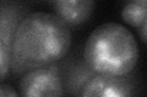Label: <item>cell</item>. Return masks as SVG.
Returning a JSON list of instances; mask_svg holds the SVG:
<instances>
[{"mask_svg": "<svg viewBox=\"0 0 147 97\" xmlns=\"http://www.w3.org/2000/svg\"><path fill=\"white\" fill-rule=\"evenodd\" d=\"M134 85L125 77L94 74L82 86L79 97H134Z\"/></svg>", "mask_w": 147, "mask_h": 97, "instance_id": "277c9868", "label": "cell"}, {"mask_svg": "<svg viewBox=\"0 0 147 97\" xmlns=\"http://www.w3.org/2000/svg\"><path fill=\"white\" fill-rule=\"evenodd\" d=\"M11 62V50L7 48L4 41L0 40V82L6 79L10 73Z\"/></svg>", "mask_w": 147, "mask_h": 97, "instance_id": "9c48e42d", "label": "cell"}, {"mask_svg": "<svg viewBox=\"0 0 147 97\" xmlns=\"http://www.w3.org/2000/svg\"><path fill=\"white\" fill-rule=\"evenodd\" d=\"M139 32H140V39L144 44H146V32H147V21L145 23H142V24L139 27Z\"/></svg>", "mask_w": 147, "mask_h": 97, "instance_id": "8fae6325", "label": "cell"}, {"mask_svg": "<svg viewBox=\"0 0 147 97\" xmlns=\"http://www.w3.org/2000/svg\"><path fill=\"white\" fill-rule=\"evenodd\" d=\"M140 56L134 34L115 22L98 26L87 38L82 58L94 74L126 77L134 71Z\"/></svg>", "mask_w": 147, "mask_h": 97, "instance_id": "7a4b0ae2", "label": "cell"}, {"mask_svg": "<svg viewBox=\"0 0 147 97\" xmlns=\"http://www.w3.org/2000/svg\"><path fill=\"white\" fill-rule=\"evenodd\" d=\"M54 15L69 28L82 26L94 12L93 0H55L50 3Z\"/></svg>", "mask_w": 147, "mask_h": 97, "instance_id": "5b68a950", "label": "cell"}, {"mask_svg": "<svg viewBox=\"0 0 147 97\" xmlns=\"http://www.w3.org/2000/svg\"><path fill=\"white\" fill-rule=\"evenodd\" d=\"M64 66L66 67V71L64 73L60 72L64 90L72 97H79L82 86L86 84L90 78L94 75V73L87 67L84 58L82 61H76L72 64L65 63Z\"/></svg>", "mask_w": 147, "mask_h": 97, "instance_id": "52a82bcc", "label": "cell"}, {"mask_svg": "<svg viewBox=\"0 0 147 97\" xmlns=\"http://www.w3.org/2000/svg\"><path fill=\"white\" fill-rule=\"evenodd\" d=\"M71 30L54 13L30 12L20 23L11 46L10 73L27 72L60 62L71 48Z\"/></svg>", "mask_w": 147, "mask_h": 97, "instance_id": "6da1fadb", "label": "cell"}, {"mask_svg": "<svg viewBox=\"0 0 147 97\" xmlns=\"http://www.w3.org/2000/svg\"><path fill=\"white\" fill-rule=\"evenodd\" d=\"M18 92L20 97H64L65 90L58 62L32 69L22 75Z\"/></svg>", "mask_w": 147, "mask_h": 97, "instance_id": "3957f363", "label": "cell"}, {"mask_svg": "<svg viewBox=\"0 0 147 97\" xmlns=\"http://www.w3.org/2000/svg\"><path fill=\"white\" fill-rule=\"evenodd\" d=\"M28 13L30 9L25 3L0 1V40L10 50L18 26Z\"/></svg>", "mask_w": 147, "mask_h": 97, "instance_id": "8992f818", "label": "cell"}, {"mask_svg": "<svg viewBox=\"0 0 147 97\" xmlns=\"http://www.w3.org/2000/svg\"><path fill=\"white\" fill-rule=\"evenodd\" d=\"M147 16V1L146 0H132L126 3L121 9V18L129 26L139 28L145 23Z\"/></svg>", "mask_w": 147, "mask_h": 97, "instance_id": "ba28073f", "label": "cell"}, {"mask_svg": "<svg viewBox=\"0 0 147 97\" xmlns=\"http://www.w3.org/2000/svg\"><path fill=\"white\" fill-rule=\"evenodd\" d=\"M0 97H20V95L12 86L0 82Z\"/></svg>", "mask_w": 147, "mask_h": 97, "instance_id": "30bf717a", "label": "cell"}]
</instances>
